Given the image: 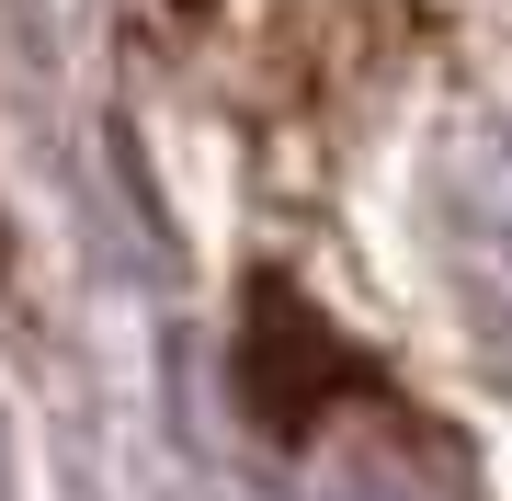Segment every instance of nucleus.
Wrapping results in <instances>:
<instances>
[{
    "mask_svg": "<svg viewBox=\"0 0 512 501\" xmlns=\"http://www.w3.org/2000/svg\"><path fill=\"white\" fill-rule=\"evenodd\" d=\"M456 274H467V297L490 308V331L512 342V137L478 149V171L456 183Z\"/></svg>",
    "mask_w": 512,
    "mask_h": 501,
    "instance_id": "f257e3e1",
    "label": "nucleus"
},
{
    "mask_svg": "<svg viewBox=\"0 0 512 501\" xmlns=\"http://www.w3.org/2000/svg\"><path fill=\"white\" fill-rule=\"evenodd\" d=\"M308 501H433V490H410L387 456H353V467H330V479H319Z\"/></svg>",
    "mask_w": 512,
    "mask_h": 501,
    "instance_id": "f03ea898",
    "label": "nucleus"
}]
</instances>
